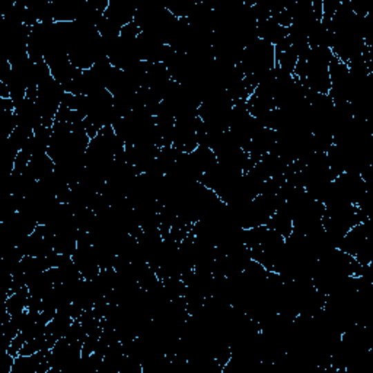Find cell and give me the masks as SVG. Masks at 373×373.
Returning <instances> with one entry per match:
<instances>
[{"label": "cell", "instance_id": "6da1fadb", "mask_svg": "<svg viewBox=\"0 0 373 373\" xmlns=\"http://www.w3.org/2000/svg\"><path fill=\"white\" fill-rule=\"evenodd\" d=\"M136 10L137 8L133 6L127 0H110V5L106 8L104 17L118 25L119 28H123V26L135 22Z\"/></svg>", "mask_w": 373, "mask_h": 373}, {"label": "cell", "instance_id": "7a4b0ae2", "mask_svg": "<svg viewBox=\"0 0 373 373\" xmlns=\"http://www.w3.org/2000/svg\"><path fill=\"white\" fill-rule=\"evenodd\" d=\"M26 169H28L30 174L37 180V181H41L47 177H50L52 172H55L56 169V164L52 159L50 157L48 153H43V155H35L32 156V159L30 161L28 166H26Z\"/></svg>", "mask_w": 373, "mask_h": 373}]
</instances>
